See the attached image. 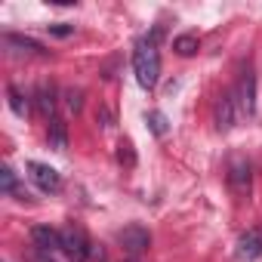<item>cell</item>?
Listing matches in <instances>:
<instances>
[{
	"instance_id": "obj_1",
	"label": "cell",
	"mask_w": 262,
	"mask_h": 262,
	"mask_svg": "<svg viewBox=\"0 0 262 262\" xmlns=\"http://www.w3.org/2000/svg\"><path fill=\"white\" fill-rule=\"evenodd\" d=\"M133 71H136L139 86H145V90L158 86V77H161V56H158L155 40H139V43H136V50H133Z\"/></svg>"
},
{
	"instance_id": "obj_2",
	"label": "cell",
	"mask_w": 262,
	"mask_h": 262,
	"mask_svg": "<svg viewBox=\"0 0 262 262\" xmlns=\"http://www.w3.org/2000/svg\"><path fill=\"white\" fill-rule=\"evenodd\" d=\"M62 253H65L71 262H83V259H90L93 244L86 241V234H83L80 228H65V231H62Z\"/></svg>"
},
{
	"instance_id": "obj_3",
	"label": "cell",
	"mask_w": 262,
	"mask_h": 262,
	"mask_svg": "<svg viewBox=\"0 0 262 262\" xmlns=\"http://www.w3.org/2000/svg\"><path fill=\"white\" fill-rule=\"evenodd\" d=\"M231 93H234V102H237L241 114H256V77H253V71H250V68H247V71H241L237 86H234Z\"/></svg>"
},
{
	"instance_id": "obj_4",
	"label": "cell",
	"mask_w": 262,
	"mask_h": 262,
	"mask_svg": "<svg viewBox=\"0 0 262 262\" xmlns=\"http://www.w3.org/2000/svg\"><path fill=\"white\" fill-rule=\"evenodd\" d=\"M117 241H120V247H123V253L126 256H142L145 250H148V244H151V234L142 228V225H126L120 234H117Z\"/></svg>"
},
{
	"instance_id": "obj_5",
	"label": "cell",
	"mask_w": 262,
	"mask_h": 262,
	"mask_svg": "<svg viewBox=\"0 0 262 262\" xmlns=\"http://www.w3.org/2000/svg\"><path fill=\"white\" fill-rule=\"evenodd\" d=\"M28 176H31V182H34L40 191H47V194H56V191L62 188V176H59L50 164L31 161V164H28Z\"/></svg>"
},
{
	"instance_id": "obj_6",
	"label": "cell",
	"mask_w": 262,
	"mask_h": 262,
	"mask_svg": "<svg viewBox=\"0 0 262 262\" xmlns=\"http://www.w3.org/2000/svg\"><path fill=\"white\" fill-rule=\"evenodd\" d=\"M31 241H34V247H37L43 256L62 253V231H56V228H50V225H37V228L31 231Z\"/></svg>"
},
{
	"instance_id": "obj_7",
	"label": "cell",
	"mask_w": 262,
	"mask_h": 262,
	"mask_svg": "<svg viewBox=\"0 0 262 262\" xmlns=\"http://www.w3.org/2000/svg\"><path fill=\"white\" fill-rule=\"evenodd\" d=\"M237 114H241V108L234 102V93H222L219 102H216V126L219 129H231L234 120H237Z\"/></svg>"
},
{
	"instance_id": "obj_8",
	"label": "cell",
	"mask_w": 262,
	"mask_h": 262,
	"mask_svg": "<svg viewBox=\"0 0 262 262\" xmlns=\"http://www.w3.org/2000/svg\"><path fill=\"white\" fill-rule=\"evenodd\" d=\"M237 256L247 259V262L262 256V228H250L237 237Z\"/></svg>"
},
{
	"instance_id": "obj_9",
	"label": "cell",
	"mask_w": 262,
	"mask_h": 262,
	"mask_svg": "<svg viewBox=\"0 0 262 262\" xmlns=\"http://www.w3.org/2000/svg\"><path fill=\"white\" fill-rule=\"evenodd\" d=\"M4 47H19L16 56H47V50L31 40V37H19V34H4Z\"/></svg>"
},
{
	"instance_id": "obj_10",
	"label": "cell",
	"mask_w": 262,
	"mask_h": 262,
	"mask_svg": "<svg viewBox=\"0 0 262 262\" xmlns=\"http://www.w3.org/2000/svg\"><path fill=\"white\" fill-rule=\"evenodd\" d=\"M228 182H231V188L234 191H247L250 188V167L244 164V161H231V173H228Z\"/></svg>"
},
{
	"instance_id": "obj_11",
	"label": "cell",
	"mask_w": 262,
	"mask_h": 262,
	"mask_svg": "<svg viewBox=\"0 0 262 262\" xmlns=\"http://www.w3.org/2000/svg\"><path fill=\"white\" fill-rule=\"evenodd\" d=\"M50 148H56V151H65L68 148V133H65V123L59 117L50 120Z\"/></svg>"
},
{
	"instance_id": "obj_12",
	"label": "cell",
	"mask_w": 262,
	"mask_h": 262,
	"mask_svg": "<svg viewBox=\"0 0 262 262\" xmlns=\"http://www.w3.org/2000/svg\"><path fill=\"white\" fill-rule=\"evenodd\" d=\"M34 99H37L40 114H53V108H56V93H53V86H37Z\"/></svg>"
},
{
	"instance_id": "obj_13",
	"label": "cell",
	"mask_w": 262,
	"mask_h": 262,
	"mask_svg": "<svg viewBox=\"0 0 262 262\" xmlns=\"http://www.w3.org/2000/svg\"><path fill=\"white\" fill-rule=\"evenodd\" d=\"M173 50H176L179 56H194V53H198V37H194V34H179V37L173 40Z\"/></svg>"
},
{
	"instance_id": "obj_14",
	"label": "cell",
	"mask_w": 262,
	"mask_h": 262,
	"mask_svg": "<svg viewBox=\"0 0 262 262\" xmlns=\"http://www.w3.org/2000/svg\"><path fill=\"white\" fill-rule=\"evenodd\" d=\"M0 188H4V194H22L19 191V182H16V173L10 167L0 170Z\"/></svg>"
},
{
	"instance_id": "obj_15",
	"label": "cell",
	"mask_w": 262,
	"mask_h": 262,
	"mask_svg": "<svg viewBox=\"0 0 262 262\" xmlns=\"http://www.w3.org/2000/svg\"><path fill=\"white\" fill-rule=\"evenodd\" d=\"M7 96H10V108H13L19 117H25V114H28V102H25V96H22L16 86H7Z\"/></svg>"
},
{
	"instance_id": "obj_16",
	"label": "cell",
	"mask_w": 262,
	"mask_h": 262,
	"mask_svg": "<svg viewBox=\"0 0 262 262\" xmlns=\"http://www.w3.org/2000/svg\"><path fill=\"white\" fill-rule=\"evenodd\" d=\"M145 120H148V126H151V133H155V136H167V129H170V126H167V117H164L161 111H151Z\"/></svg>"
},
{
	"instance_id": "obj_17",
	"label": "cell",
	"mask_w": 262,
	"mask_h": 262,
	"mask_svg": "<svg viewBox=\"0 0 262 262\" xmlns=\"http://www.w3.org/2000/svg\"><path fill=\"white\" fill-rule=\"evenodd\" d=\"M117 161H120V164H126V167H133V164H136V155H133V142H126V139H123V142L117 145Z\"/></svg>"
},
{
	"instance_id": "obj_18",
	"label": "cell",
	"mask_w": 262,
	"mask_h": 262,
	"mask_svg": "<svg viewBox=\"0 0 262 262\" xmlns=\"http://www.w3.org/2000/svg\"><path fill=\"white\" fill-rule=\"evenodd\" d=\"M65 105H68V111L77 114L80 105H83V93H80V90H68V93H65Z\"/></svg>"
},
{
	"instance_id": "obj_19",
	"label": "cell",
	"mask_w": 262,
	"mask_h": 262,
	"mask_svg": "<svg viewBox=\"0 0 262 262\" xmlns=\"http://www.w3.org/2000/svg\"><path fill=\"white\" fill-rule=\"evenodd\" d=\"M50 31H53L56 37H68V34L74 31V28H71V25H50Z\"/></svg>"
},
{
	"instance_id": "obj_20",
	"label": "cell",
	"mask_w": 262,
	"mask_h": 262,
	"mask_svg": "<svg viewBox=\"0 0 262 262\" xmlns=\"http://www.w3.org/2000/svg\"><path fill=\"white\" fill-rule=\"evenodd\" d=\"M90 259H96V262H105V250H99V247L93 244V253H90Z\"/></svg>"
},
{
	"instance_id": "obj_21",
	"label": "cell",
	"mask_w": 262,
	"mask_h": 262,
	"mask_svg": "<svg viewBox=\"0 0 262 262\" xmlns=\"http://www.w3.org/2000/svg\"><path fill=\"white\" fill-rule=\"evenodd\" d=\"M96 117H102V126H111V114H108V111H105V108H102V111H99V114H96Z\"/></svg>"
},
{
	"instance_id": "obj_22",
	"label": "cell",
	"mask_w": 262,
	"mask_h": 262,
	"mask_svg": "<svg viewBox=\"0 0 262 262\" xmlns=\"http://www.w3.org/2000/svg\"><path fill=\"white\" fill-rule=\"evenodd\" d=\"M37 262H53V256H40V259H37Z\"/></svg>"
},
{
	"instance_id": "obj_23",
	"label": "cell",
	"mask_w": 262,
	"mask_h": 262,
	"mask_svg": "<svg viewBox=\"0 0 262 262\" xmlns=\"http://www.w3.org/2000/svg\"><path fill=\"white\" fill-rule=\"evenodd\" d=\"M123 262H139V259H136V256H126V259H123Z\"/></svg>"
}]
</instances>
